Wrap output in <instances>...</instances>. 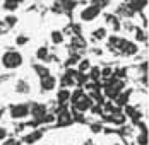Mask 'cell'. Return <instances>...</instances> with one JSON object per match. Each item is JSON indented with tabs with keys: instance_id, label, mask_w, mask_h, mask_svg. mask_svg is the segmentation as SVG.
Returning a JSON list of instances; mask_svg holds the SVG:
<instances>
[{
	"instance_id": "cell-1",
	"label": "cell",
	"mask_w": 149,
	"mask_h": 145,
	"mask_svg": "<svg viewBox=\"0 0 149 145\" xmlns=\"http://www.w3.org/2000/svg\"><path fill=\"white\" fill-rule=\"evenodd\" d=\"M70 101H72V109L77 113H84V111L91 109V106H93V99L82 89H77L74 94H70Z\"/></svg>"
},
{
	"instance_id": "cell-2",
	"label": "cell",
	"mask_w": 149,
	"mask_h": 145,
	"mask_svg": "<svg viewBox=\"0 0 149 145\" xmlns=\"http://www.w3.org/2000/svg\"><path fill=\"white\" fill-rule=\"evenodd\" d=\"M2 65H3V68H7V70H14V68H17V67L22 65V55H21L19 51L9 50V51H5V53L2 55Z\"/></svg>"
},
{
	"instance_id": "cell-3",
	"label": "cell",
	"mask_w": 149,
	"mask_h": 145,
	"mask_svg": "<svg viewBox=\"0 0 149 145\" xmlns=\"http://www.w3.org/2000/svg\"><path fill=\"white\" fill-rule=\"evenodd\" d=\"M123 89V82L120 80L118 77L111 75L110 79H106V86H104V96L110 99H115L118 96V92H122Z\"/></svg>"
},
{
	"instance_id": "cell-4",
	"label": "cell",
	"mask_w": 149,
	"mask_h": 145,
	"mask_svg": "<svg viewBox=\"0 0 149 145\" xmlns=\"http://www.w3.org/2000/svg\"><path fill=\"white\" fill-rule=\"evenodd\" d=\"M29 115V106L28 104H12L10 106V116L14 119H22Z\"/></svg>"
},
{
	"instance_id": "cell-5",
	"label": "cell",
	"mask_w": 149,
	"mask_h": 145,
	"mask_svg": "<svg viewBox=\"0 0 149 145\" xmlns=\"http://www.w3.org/2000/svg\"><path fill=\"white\" fill-rule=\"evenodd\" d=\"M100 12H101V7L96 5V3H93V5L86 7V9L81 12V19H82V21H94V19L100 15Z\"/></svg>"
},
{
	"instance_id": "cell-6",
	"label": "cell",
	"mask_w": 149,
	"mask_h": 145,
	"mask_svg": "<svg viewBox=\"0 0 149 145\" xmlns=\"http://www.w3.org/2000/svg\"><path fill=\"white\" fill-rule=\"evenodd\" d=\"M57 86V79L50 73H46L41 77V90H53Z\"/></svg>"
},
{
	"instance_id": "cell-7",
	"label": "cell",
	"mask_w": 149,
	"mask_h": 145,
	"mask_svg": "<svg viewBox=\"0 0 149 145\" xmlns=\"http://www.w3.org/2000/svg\"><path fill=\"white\" fill-rule=\"evenodd\" d=\"M41 137H43V131L34 130V131H31L29 135H26V137L22 138V142H24V144H36L38 140H41Z\"/></svg>"
},
{
	"instance_id": "cell-8",
	"label": "cell",
	"mask_w": 149,
	"mask_h": 145,
	"mask_svg": "<svg viewBox=\"0 0 149 145\" xmlns=\"http://www.w3.org/2000/svg\"><path fill=\"white\" fill-rule=\"evenodd\" d=\"M69 123H72V116H70V113H69L65 108H62L60 113H58V125L65 126V125H69Z\"/></svg>"
},
{
	"instance_id": "cell-9",
	"label": "cell",
	"mask_w": 149,
	"mask_h": 145,
	"mask_svg": "<svg viewBox=\"0 0 149 145\" xmlns=\"http://www.w3.org/2000/svg\"><path fill=\"white\" fill-rule=\"evenodd\" d=\"M129 97H130V90H122V92H118V96L115 97L117 106H127Z\"/></svg>"
},
{
	"instance_id": "cell-10",
	"label": "cell",
	"mask_w": 149,
	"mask_h": 145,
	"mask_svg": "<svg viewBox=\"0 0 149 145\" xmlns=\"http://www.w3.org/2000/svg\"><path fill=\"white\" fill-rule=\"evenodd\" d=\"M122 51L125 55H135L137 53V44L132 43V41H125V44L122 46Z\"/></svg>"
},
{
	"instance_id": "cell-11",
	"label": "cell",
	"mask_w": 149,
	"mask_h": 145,
	"mask_svg": "<svg viewBox=\"0 0 149 145\" xmlns=\"http://www.w3.org/2000/svg\"><path fill=\"white\" fill-rule=\"evenodd\" d=\"M127 39H123V38H120V36H111L110 38V46L111 48H117V50H122V46L125 44Z\"/></svg>"
},
{
	"instance_id": "cell-12",
	"label": "cell",
	"mask_w": 149,
	"mask_h": 145,
	"mask_svg": "<svg viewBox=\"0 0 149 145\" xmlns=\"http://www.w3.org/2000/svg\"><path fill=\"white\" fill-rule=\"evenodd\" d=\"M108 119H110L111 123H117V125H122V123L125 121V116L122 115V113H118V111H117V113L113 111V113L110 115V118H108Z\"/></svg>"
},
{
	"instance_id": "cell-13",
	"label": "cell",
	"mask_w": 149,
	"mask_h": 145,
	"mask_svg": "<svg viewBox=\"0 0 149 145\" xmlns=\"http://www.w3.org/2000/svg\"><path fill=\"white\" fill-rule=\"evenodd\" d=\"M57 99H58L62 104H65V102L70 99V92L67 90V89H60L58 90V94H57Z\"/></svg>"
},
{
	"instance_id": "cell-14",
	"label": "cell",
	"mask_w": 149,
	"mask_h": 145,
	"mask_svg": "<svg viewBox=\"0 0 149 145\" xmlns=\"http://www.w3.org/2000/svg\"><path fill=\"white\" fill-rule=\"evenodd\" d=\"M146 5H148V0H132L130 2V9H134V10H142Z\"/></svg>"
},
{
	"instance_id": "cell-15",
	"label": "cell",
	"mask_w": 149,
	"mask_h": 145,
	"mask_svg": "<svg viewBox=\"0 0 149 145\" xmlns=\"http://www.w3.org/2000/svg\"><path fill=\"white\" fill-rule=\"evenodd\" d=\"M106 38V29L98 28L96 31H93V39H104Z\"/></svg>"
},
{
	"instance_id": "cell-16",
	"label": "cell",
	"mask_w": 149,
	"mask_h": 145,
	"mask_svg": "<svg viewBox=\"0 0 149 145\" xmlns=\"http://www.w3.org/2000/svg\"><path fill=\"white\" fill-rule=\"evenodd\" d=\"M36 57H38V60H43V61H46V58H48V48H45V46L38 48Z\"/></svg>"
},
{
	"instance_id": "cell-17",
	"label": "cell",
	"mask_w": 149,
	"mask_h": 145,
	"mask_svg": "<svg viewBox=\"0 0 149 145\" xmlns=\"http://www.w3.org/2000/svg\"><path fill=\"white\" fill-rule=\"evenodd\" d=\"M106 22H110L115 31H118L120 29V22H118V19H117L115 15H106Z\"/></svg>"
},
{
	"instance_id": "cell-18",
	"label": "cell",
	"mask_w": 149,
	"mask_h": 145,
	"mask_svg": "<svg viewBox=\"0 0 149 145\" xmlns=\"http://www.w3.org/2000/svg\"><path fill=\"white\" fill-rule=\"evenodd\" d=\"M52 41H53L55 44L62 43V41H63V34L58 32V31H53V32H52Z\"/></svg>"
},
{
	"instance_id": "cell-19",
	"label": "cell",
	"mask_w": 149,
	"mask_h": 145,
	"mask_svg": "<svg viewBox=\"0 0 149 145\" xmlns=\"http://www.w3.org/2000/svg\"><path fill=\"white\" fill-rule=\"evenodd\" d=\"M89 68H91L89 60H81L79 61V72H88Z\"/></svg>"
},
{
	"instance_id": "cell-20",
	"label": "cell",
	"mask_w": 149,
	"mask_h": 145,
	"mask_svg": "<svg viewBox=\"0 0 149 145\" xmlns=\"http://www.w3.org/2000/svg\"><path fill=\"white\" fill-rule=\"evenodd\" d=\"M88 79H91V80H94V82H98L101 77H100V68H91V73L88 75Z\"/></svg>"
},
{
	"instance_id": "cell-21",
	"label": "cell",
	"mask_w": 149,
	"mask_h": 145,
	"mask_svg": "<svg viewBox=\"0 0 149 145\" xmlns=\"http://www.w3.org/2000/svg\"><path fill=\"white\" fill-rule=\"evenodd\" d=\"M137 144L139 145H148V131H142V133L137 137Z\"/></svg>"
},
{
	"instance_id": "cell-22",
	"label": "cell",
	"mask_w": 149,
	"mask_h": 145,
	"mask_svg": "<svg viewBox=\"0 0 149 145\" xmlns=\"http://www.w3.org/2000/svg\"><path fill=\"white\" fill-rule=\"evenodd\" d=\"M28 89H29V87H28L26 82H19V84H17V90H19V92H28Z\"/></svg>"
},
{
	"instance_id": "cell-23",
	"label": "cell",
	"mask_w": 149,
	"mask_h": 145,
	"mask_svg": "<svg viewBox=\"0 0 149 145\" xmlns=\"http://www.w3.org/2000/svg\"><path fill=\"white\" fill-rule=\"evenodd\" d=\"M34 68H36V72L40 73V77H43V75H46V73H48V68H43V67H38V65H36Z\"/></svg>"
},
{
	"instance_id": "cell-24",
	"label": "cell",
	"mask_w": 149,
	"mask_h": 145,
	"mask_svg": "<svg viewBox=\"0 0 149 145\" xmlns=\"http://www.w3.org/2000/svg\"><path fill=\"white\" fill-rule=\"evenodd\" d=\"M15 21H17V19H15L14 15H7V17H5V22H7L9 26H14V24H15Z\"/></svg>"
},
{
	"instance_id": "cell-25",
	"label": "cell",
	"mask_w": 149,
	"mask_h": 145,
	"mask_svg": "<svg viewBox=\"0 0 149 145\" xmlns=\"http://www.w3.org/2000/svg\"><path fill=\"white\" fill-rule=\"evenodd\" d=\"M15 43H17V44H26V43H28V38H26V36H17Z\"/></svg>"
},
{
	"instance_id": "cell-26",
	"label": "cell",
	"mask_w": 149,
	"mask_h": 145,
	"mask_svg": "<svg viewBox=\"0 0 149 145\" xmlns=\"http://www.w3.org/2000/svg\"><path fill=\"white\" fill-rule=\"evenodd\" d=\"M7 138V130L3 126H0V140H5Z\"/></svg>"
},
{
	"instance_id": "cell-27",
	"label": "cell",
	"mask_w": 149,
	"mask_h": 145,
	"mask_svg": "<svg viewBox=\"0 0 149 145\" xmlns=\"http://www.w3.org/2000/svg\"><path fill=\"white\" fill-rule=\"evenodd\" d=\"M137 39H139V41H146V34H144L142 31H137Z\"/></svg>"
},
{
	"instance_id": "cell-28",
	"label": "cell",
	"mask_w": 149,
	"mask_h": 145,
	"mask_svg": "<svg viewBox=\"0 0 149 145\" xmlns=\"http://www.w3.org/2000/svg\"><path fill=\"white\" fill-rule=\"evenodd\" d=\"M7 145H21V142H17V140H9Z\"/></svg>"
},
{
	"instance_id": "cell-29",
	"label": "cell",
	"mask_w": 149,
	"mask_h": 145,
	"mask_svg": "<svg viewBox=\"0 0 149 145\" xmlns=\"http://www.w3.org/2000/svg\"><path fill=\"white\" fill-rule=\"evenodd\" d=\"M2 31H3V22L0 21V32H2Z\"/></svg>"
},
{
	"instance_id": "cell-30",
	"label": "cell",
	"mask_w": 149,
	"mask_h": 145,
	"mask_svg": "<svg viewBox=\"0 0 149 145\" xmlns=\"http://www.w3.org/2000/svg\"><path fill=\"white\" fill-rule=\"evenodd\" d=\"M60 2H65V0H60Z\"/></svg>"
}]
</instances>
